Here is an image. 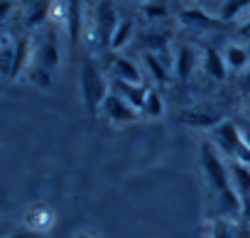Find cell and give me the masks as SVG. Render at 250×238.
Returning a JSON list of instances; mask_svg holds the SVG:
<instances>
[{"instance_id":"f546056e","label":"cell","mask_w":250,"mask_h":238,"mask_svg":"<svg viewBox=\"0 0 250 238\" xmlns=\"http://www.w3.org/2000/svg\"><path fill=\"white\" fill-rule=\"evenodd\" d=\"M135 3H145V0H135Z\"/></svg>"},{"instance_id":"4fadbf2b","label":"cell","mask_w":250,"mask_h":238,"mask_svg":"<svg viewBox=\"0 0 250 238\" xmlns=\"http://www.w3.org/2000/svg\"><path fill=\"white\" fill-rule=\"evenodd\" d=\"M182 121L189 123V126H199V128H218L223 123L221 115H213V113H201V110H184L182 113Z\"/></svg>"},{"instance_id":"484cf974","label":"cell","mask_w":250,"mask_h":238,"mask_svg":"<svg viewBox=\"0 0 250 238\" xmlns=\"http://www.w3.org/2000/svg\"><path fill=\"white\" fill-rule=\"evenodd\" d=\"M240 35H243V37H250V20H248V22L240 27Z\"/></svg>"},{"instance_id":"9a60e30c","label":"cell","mask_w":250,"mask_h":238,"mask_svg":"<svg viewBox=\"0 0 250 238\" xmlns=\"http://www.w3.org/2000/svg\"><path fill=\"white\" fill-rule=\"evenodd\" d=\"M238 236V223L230 221V218H213L208 223V238H235Z\"/></svg>"},{"instance_id":"8fae6325","label":"cell","mask_w":250,"mask_h":238,"mask_svg":"<svg viewBox=\"0 0 250 238\" xmlns=\"http://www.w3.org/2000/svg\"><path fill=\"white\" fill-rule=\"evenodd\" d=\"M177 66H174V76L179 79V81H187L189 76H191V71L196 69V62H199V57H196V49H191V47H182L179 52H177Z\"/></svg>"},{"instance_id":"5bb4252c","label":"cell","mask_w":250,"mask_h":238,"mask_svg":"<svg viewBox=\"0 0 250 238\" xmlns=\"http://www.w3.org/2000/svg\"><path fill=\"white\" fill-rule=\"evenodd\" d=\"M54 223V214L49 211V206H35V209H30V214H27V226L32 228V231H47L49 226Z\"/></svg>"},{"instance_id":"52a82bcc","label":"cell","mask_w":250,"mask_h":238,"mask_svg":"<svg viewBox=\"0 0 250 238\" xmlns=\"http://www.w3.org/2000/svg\"><path fill=\"white\" fill-rule=\"evenodd\" d=\"M35 64L44 66L47 71H52V69L59 66V44H57V32H54V30H49L47 42L40 44V49H37V54H35Z\"/></svg>"},{"instance_id":"ac0fdd59","label":"cell","mask_w":250,"mask_h":238,"mask_svg":"<svg viewBox=\"0 0 250 238\" xmlns=\"http://www.w3.org/2000/svg\"><path fill=\"white\" fill-rule=\"evenodd\" d=\"M145 64H147V69L152 71V76L157 79V84H167L169 81V71H167V66L160 62V57L155 54V52H145Z\"/></svg>"},{"instance_id":"ba28073f","label":"cell","mask_w":250,"mask_h":238,"mask_svg":"<svg viewBox=\"0 0 250 238\" xmlns=\"http://www.w3.org/2000/svg\"><path fill=\"white\" fill-rule=\"evenodd\" d=\"M30 62H35V59H32V44H30V37H20V40L15 42V59H13V66H10L8 79L15 81V79L30 66Z\"/></svg>"},{"instance_id":"603a6c76","label":"cell","mask_w":250,"mask_h":238,"mask_svg":"<svg viewBox=\"0 0 250 238\" xmlns=\"http://www.w3.org/2000/svg\"><path fill=\"white\" fill-rule=\"evenodd\" d=\"M30 79H32L35 84L44 86V88H49V86H52V84H49V71H47L44 66H40V64H35V66L30 69Z\"/></svg>"},{"instance_id":"9c48e42d","label":"cell","mask_w":250,"mask_h":238,"mask_svg":"<svg viewBox=\"0 0 250 238\" xmlns=\"http://www.w3.org/2000/svg\"><path fill=\"white\" fill-rule=\"evenodd\" d=\"M66 10H69V18H66L69 40H71V44H79V37H81V30H83V5H81V0H69Z\"/></svg>"},{"instance_id":"3957f363","label":"cell","mask_w":250,"mask_h":238,"mask_svg":"<svg viewBox=\"0 0 250 238\" xmlns=\"http://www.w3.org/2000/svg\"><path fill=\"white\" fill-rule=\"evenodd\" d=\"M211 133L216 138V145L228 155V160H238V162H243V165L250 167V148H248V143L243 138V130L233 121H223Z\"/></svg>"},{"instance_id":"6da1fadb","label":"cell","mask_w":250,"mask_h":238,"mask_svg":"<svg viewBox=\"0 0 250 238\" xmlns=\"http://www.w3.org/2000/svg\"><path fill=\"white\" fill-rule=\"evenodd\" d=\"M201 170H204V177L208 182V189L218 199V211L223 216L243 214V204H240V196H238V192L233 187V179H230V172H228V162L221 160V155L216 152V148L211 143L201 145Z\"/></svg>"},{"instance_id":"d6986e66","label":"cell","mask_w":250,"mask_h":238,"mask_svg":"<svg viewBox=\"0 0 250 238\" xmlns=\"http://www.w3.org/2000/svg\"><path fill=\"white\" fill-rule=\"evenodd\" d=\"M133 30H135L133 20H120V25H118V30H115L113 40H110V47H113V49H123L125 44L130 42V35H133Z\"/></svg>"},{"instance_id":"5b68a950","label":"cell","mask_w":250,"mask_h":238,"mask_svg":"<svg viewBox=\"0 0 250 238\" xmlns=\"http://www.w3.org/2000/svg\"><path fill=\"white\" fill-rule=\"evenodd\" d=\"M118 13L113 8L110 0H101L96 8V35L101 40V44H110L115 30H118Z\"/></svg>"},{"instance_id":"f1b7e54d","label":"cell","mask_w":250,"mask_h":238,"mask_svg":"<svg viewBox=\"0 0 250 238\" xmlns=\"http://www.w3.org/2000/svg\"><path fill=\"white\" fill-rule=\"evenodd\" d=\"M79 238H91V236H86V233H81V236H79Z\"/></svg>"},{"instance_id":"44dd1931","label":"cell","mask_w":250,"mask_h":238,"mask_svg":"<svg viewBox=\"0 0 250 238\" xmlns=\"http://www.w3.org/2000/svg\"><path fill=\"white\" fill-rule=\"evenodd\" d=\"M182 22H187V25H204V27H213V25H218L213 18H208L204 10H184L182 15Z\"/></svg>"},{"instance_id":"8992f818","label":"cell","mask_w":250,"mask_h":238,"mask_svg":"<svg viewBox=\"0 0 250 238\" xmlns=\"http://www.w3.org/2000/svg\"><path fill=\"white\" fill-rule=\"evenodd\" d=\"M110 91L118 93L120 98H125L135 110H145V101H147V93H150V86L147 84H128V81H118L113 79L110 84Z\"/></svg>"},{"instance_id":"2e32d148","label":"cell","mask_w":250,"mask_h":238,"mask_svg":"<svg viewBox=\"0 0 250 238\" xmlns=\"http://www.w3.org/2000/svg\"><path fill=\"white\" fill-rule=\"evenodd\" d=\"M223 59H226L228 69H233V71H240V69H245V66H248V62H250V54H248V49H245V47H240V44H230V47L226 49Z\"/></svg>"},{"instance_id":"4316f807","label":"cell","mask_w":250,"mask_h":238,"mask_svg":"<svg viewBox=\"0 0 250 238\" xmlns=\"http://www.w3.org/2000/svg\"><path fill=\"white\" fill-rule=\"evenodd\" d=\"M243 138H245V143H248V148H250V128H243Z\"/></svg>"},{"instance_id":"277c9868","label":"cell","mask_w":250,"mask_h":238,"mask_svg":"<svg viewBox=\"0 0 250 238\" xmlns=\"http://www.w3.org/2000/svg\"><path fill=\"white\" fill-rule=\"evenodd\" d=\"M101 113L105 115V118H110L113 123H133V121H138V118L143 115L140 110H135L125 98H120L118 93H108V98H105V103H103V108H101Z\"/></svg>"},{"instance_id":"ffe728a7","label":"cell","mask_w":250,"mask_h":238,"mask_svg":"<svg viewBox=\"0 0 250 238\" xmlns=\"http://www.w3.org/2000/svg\"><path fill=\"white\" fill-rule=\"evenodd\" d=\"M162 113H165L162 96L157 93V88H150L147 101H145V110H143V115H147V118H157V115H162Z\"/></svg>"},{"instance_id":"7c38bea8","label":"cell","mask_w":250,"mask_h":238,"mask_svg":"<svg viewBox=\"0 0 250 238\" xmlns=\"http://www.w3.org/2000/svg\"><path fill=\"white\" fill-rule=\"evenodd\" d=\"M204 64H206V71H208L211 79H216V81H223V79H226L228 64H226L223 54H218L213 47H206V52H204Z\"/></svg>"},{"instance_id":"cb8c5ba5","label":"cell","mask_w":250,"mask_h":238,"mask_svg":"<svg viewBox=\"0 0 250 238\" xmlns=\"http://www.w3.org/2000/svg\"><path fill=\"white\" fill-rule=\"evenodd\" d=\"M145 13H147L150 18H165V15H167V10H165L162 5H150V3H145Z\"/></svg>"},{"instance_id":"30bf717a","label":"cell","mask_w":250,"mask_h":238,"mask_svg":"<svg viewBox=\"0 0 250 238\" xmlns=\"http://www.w3.org/2000/svg\"><path fill=\"white\" fill-rule=\"evenodd\" d=\"M110 69H113V76H115L118 81L143 84V76H140L138 66H135L128 57H115V59H113V64H110Z\"/></svg>"},{"instance_id":"7a4b0ae2","label":"cell","mask_w":250,"mask_h":238,"mask_svg":"<svg viewBox=\"0 0 250 238\" xmlns=\"http://www.w3.org/2000/svg\"><path fill=\"white\" fill-rule=\"evenodd\" d=\"M79 88H81V98H83V106L88 108V113L98 115V110L103 108V103L110 93V86L91 59L83 62V69H81V76H79Z\"/></svg>"},{"instance_id":"83f0119b","label":"cell","mask_w":250,"mask_h":238,"mask_svg":"<svg viewBox=\"0 0 250 238\" xmlns=\"http://www.w3.org/2000/svg\"><path fill=\"white\" fill-rule=\"evenodd\" d=\"M10 238H35V236H30V233H15V236H10Z\"/></svg>"},{"instance_id":"e0dca14e","label":"cell","mask_w":250,"mask_h":238,"mask_svg":"<svg viewBox=\"0 0 250 238\" xmlns=\"http://www.w3.org/2000/svg\"><path fill=\"white\" fill-rule=\"evenodd\" d=\"M49 10H52V0H35L27 13V27H35V25L49 20Z\"/></svg>"},{"instance_id":"d4e9b609","label":"cell","mask_w":250,"mask_h":238,"mask_svg":"<svg viewBox=\"0 0 250 238\" xmlns=\"http://www.w3.org/2000/svg\"><path fill=\"white\" fill-rule=\"evenodd\" d=\"M10 10H13V3H10V0H3V13H0V20H8Z\"/></svg>"},{"instance_id":"7402d4cb","label":"cell","mask_w":250,"mask_h":238,"mask_svg":"<svg viewBox=\"0 0 250 238\" xmlns=\"http://www.w3.org/2000/svg\"><path fill=\"white\" fill-rule=\"evenodd\" d=\"M245 8H250V0H226V5L221 10V20H233Z\"/></svg>"}]
</instances>
